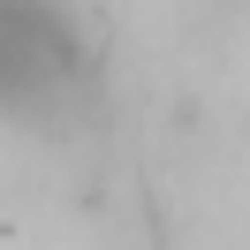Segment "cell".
Here are the masks:
<instances>
[{"label":"cell","instance_id":"1","mask_svg":"<svg viewBox=\"0 0 250 250\" xmlns=\"http://www.w3.org/2000/svg\"><path fill=\"white\" fill-rule=\"evenodd\" d=\"M83 23L68 0H0V106L53 114L83 83Z\"/></svg>","mask_w":250,"mask_h":250}]
</instances>
